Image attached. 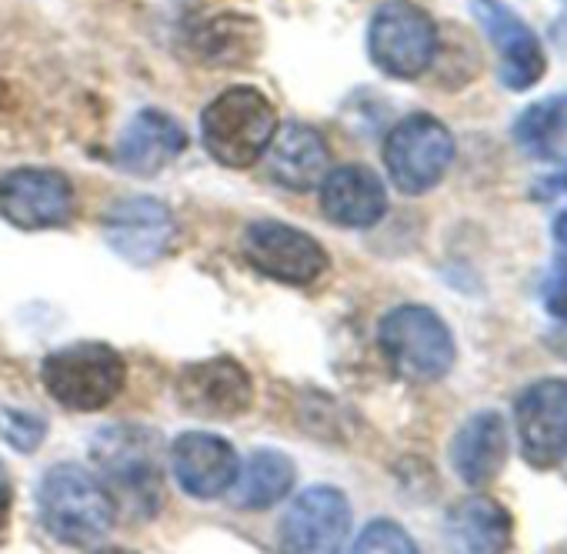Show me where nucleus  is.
<instances>
[{"label":"nucleus","instance_id":"nucleus-13","mask_svg":"<svg viewBox=\"0 0 567 554\" xmlns=\"http://www.w3.org/2000/svg\"><path fill=\"white\" fill-rule=\"evenodd\" d=\"M351 501L341 488L315 484L298 494L280 521V547L301 554H334L351 537Z\"/></svg>","mask_w":567,"mask_h":554},{"label":"nucleus","instance_id":"nucleus-4","mask_svg":"<svg viewBox=\"0 0 567 554\" xmlns=\"http://www.w3.org/2000/svg\"><path fill=\"white\" fill-rule=\"evenodd\" d=\"M378 348L388 368L408 384H434L451 375L457 345L447 321L424 305H398L378 325Z\"/></svg>","mask_w":567,"mask_h":554},{"label":"nucleus","instance_id":"nucleus-11","mask_svg":"<svg viewBox=\"0 0 567 554\" xmlns=\"http://www.w3.org/2000/svg\"><path fill=\"white\" fill-rule=\"evenodd\" d=\"M514 428L520 458L547 471L567 454V381L540 378L527 384L514 401Z\"/></svg>","mask_w":567,"mask_h":554},{"label":"nucleus","instance_id":"nucleus-2","mask_svg":"<svg viewBox=\"0 0 567 554\" xmlns=\"http://www.w3.org/2000/svg\"><path fill=\"white\" fill-rule=\"evenodd\" d=\"M38 517L54 541L91 547L111 534L117 504L94 471L64 461L48 468L38 484Z\"/></svg>","mask_w":567,"mask_h":554},{"label":"nucleus","instance_id":"nucleus-23","mask_svg":"<svg viewBox=\"0 0 567 554\" xmlns=\"http://www.w3.org/2000/svg\"><path fill=\"white\" fill-rule=\"evenodd\" d=\"M511 134L527 157L547 164H567V91L524 107Z\"/></svg>","mask_w":567,"mask_h":554},{"label":"nucleus","instance_id":"nucleus-24","mask_svg":"<svg viewBox=\"0 0 567 554\" xmlns=\"http://www.w3.org/2000/svg\"><path fill=\"white\" fill-rule=\"evenodd\" d=\"M554 260L540 285V305L550 318L567 325V207L554 217Z\"/></svg>","mask_w":567,"mask_h":554},{"label":"nucleus","instance_id":"nucleus-7","mask_svg":"<svg viewBox=\"0 0 567 554\" xmlns=\"http://www.w3.org/2000/svg\"><path fill=\"white\" fill-rule=\"evenodd\" d=\"M240 254L257 274L288 288L318 285L331 267V257L315 234L295 224L274 220V217H264L244 227Z\"/></svg>","mask_w":567,"mask_h":554},{"label":"nucleus","instance_id":"nucleus-9","mask_svg":"<svg viewBox=\"0 0 567 554\" xmlns=\"http://www.w3.org/2000/svg\"><path fill=\"white\" fill-rule=\"evenodd\" d=\"M174 398L181 411L204 418V421H234L250 411L254 404V381L250 371L230 358L214 355L204 361H190L174 378Z\"/></svg>","mask_w":567,"mask_h":554},{"label":"nucleus","instance_id":"nucleus-15","mask_svg":"<svg viewBox=\"0 0 567 554\" xmlns=\"http://www.w3.org/2000/svg\"><path fill=\"white\" fill-rule=\"evenodd\" d=\"M167 458H171L177 484L190 497H200V501H214V497L227 494L240 471V458L230 448V441L207 434V431L177 434Z\"/></svg>","mask_w":567,"mask_h":554},{"label":"nucleus","instance_id":"nucleus-16","mask_svg":"<svg viewBox=\"0 0 567 554\" xmlns=\"http://www.w3.org/2000/svg\"><path fill=\"white\" fill-rule=\"evenodd\" d=\"M184 147H187V131L167 111L144 107L124 124L114 144V161L121 171L134 177H154L164 167H171L184 154Z\"/></svg>","mask_w":567,"mask_h":554},{"label":"nucleus","instance_id":"nucleus-22","mask_svg":"<svg viewBox=\"0 0 567 554\" xmlns=\"http://www.w3.org/2000/svg\"><path fill=\"white\" fill-rule=\"evenodd\" d=\"M295 481H298V468L288 454L274 448H260L237 471V481L230 488L234 504L240 511H267L291 494Z\"/></svg>","mask_w":567,"mask_h":554},{"label":"nucleus","instance_id":"nucleus-25","mask_svg":"<svg viewBox=\"0 0 567 554\" xmlns=\"http://www.w3.org/2000/svg\"><path fill=\"white\" fill-rule=\"evenodd\" d=\"M354 551H358V554H374V551L414 554V551H417V544L411 541V534H408L398 521L381 517V521H371V524L361 531V537L354 541Z\"/></svg>","mask_w":567,"mask_h":554},{"label":"nucleus","instance_id":"nucleus-14","mask_svg":"<svg viewBox=\"0 0 567 554\" xmlns=\"http://www.w3.org/2000/svg\"><path fill=\"white\" fill-rule=\"evenodd\" d=\"M177 237L174 211L157 197H124L104 214V240L134 267L157 264Z\"/></svg>","mask_w":567,"mask_h":554},{"label":"nucleus","instance_id":"nucleus-17","mask_svg":"<svg viewBox=\"0 0 567 554\" xmlns=\"http://www.w3.org/2000/svg\"><path fill=\"white\" fill-rule=\"evenodd\" d=\"M264 161L267 177L295 194L321 187L324 174L331 171V151L324 144V134L311 124H284L280 131H274Z\"/></svg>","mask_w":567,"mask_h":554},{"label":"nucleus","instance_id":"nucleus-18","mask_svg":"<svg viewBox=\"0 0 567 554\" xmlns=\"http://www.w3.org/2000/svg\"><path fill=\"white\" fill-rule=\"evenodd\" d=\"M321 211L334 227H374L388 214V187L368 164L334 167L321 181Z\"/></svg>","mask_w":567,"mask_h":554},{"label":"nucleus","instance_id":"nucleus-28","mask_svg":"<svg viewBox=\"0 0 567 554\" xmlns=\"http://www.w3.org/2000/svg\"><path fill=\"white\" fill-rule=\"evenodd\" d=\"M11 501H14V491H11V481L8 474L0 471V544L8 537V524H11Z\"/></svg>","mask_w":567,"mask_h":554},{"label":"nucleus","instance_id":"nucleus-26","mask_svg":"<svg viewBox=\"0 0 567 554\" xmlns=\"http://www.w3.org/2000/svg\"><path fill=\"white\" fill-rule=\"evenodd\" d=\"M44 434H48V421L41 414L21 411V408H4V438H8L11 448L31 454V451L41 448Z\"/></svg>","mask_w":567,"mask_h":554},{"label":"nucleus","instance_id":"nucleus-1","mask_svg":"<svg viewBox=\"0 0 567 554\" xmlns=\"http://www.w3.org/2000/svg\"><path fill=\"white\" fill-rule=\"evenodd\" d=\"M91 461L97 478L134 517H154L164 504V441L144 424H111L101 428L91 444Z\"/></svg>","mask_w":567,"mask_h":554},{"label":"nucleus","instance_id":"nucleus-5","mask_svg":"<svg viewBox=\"0 0 567 554\" xmlns=\"http://www.w3.org/2000/svg\"><path fill=\"white\" fill-rule=\"evenodd\" d=\"M41 381L51 401L68 411H104L127 384V361L104 341H74L51 351L41 365Z\"/></svg>","mask_w":567,"mask_h":554},{"label":"nucleus","instance_id":"nucleus-8","mask_svg":"<svg viewBox=\"0 0 567 554\" xmlns=\"http://www.w3.org/2000/svg\"><path fill=\"white\" fill-rule=\"evenodd\" d=\"M451 164H454V134L434 114L424 111L408 114L384 137V167L391 174V184L408 197L437 187Z\"/></svg>","mask_w":567,"mask_h":554},{"label":"nucleus","instance_id":"nucleus-19","mask_svg":"<svg viewBox=\"0 0 567 554\" xmlns=\"http://www.w3.org/2000/svg\"><path fill=\"white\" fill-rule=\"evenodd\" d=\"M507 461V424L497 411L471 414L451 441V468L467 488L491 484Z\"/></svg>","mask_w":567,"mask_h":554},{"label":"nucleus","instance_id":"nucleus-6","mask_svg":"<svg viewBox=\"0 0 567 554\" xmlns=\"http://www.w3.org/2000/svg\"><path fill=\"white\" fill-rule=\"evenodd\" d=\"M441 51L434 18L414 0H388L368 24V54L394 81H414L431 71Z\"/></svg>","mask_w":567,"mask_h":554},{"label":"nucleus","instance_id":"nucleus-10","mask_svg":"<svg viewBox=\"0 0 567 554\" xmlns=\"http://www.w3.org/2000/svg\"><path fill=\"white\" fill-rule=\"evenodd\" d=\"M0 217L18 230H51L74 217V184L54 167L0 174Z\"/></svg>","mask_w":567,"mask_h":554},{"label":"nucleus","instance_id":"nucleus-12","mask_svg":"<svg viewBox=\"0 0 567 554\" xmlns=\"http://www.w3.org/2000/svg\"><path fill=\"white\" fill-rule=\"evenodd\" d=\"M471 14L497 51L501 84L511 94L530 91L547 74V54L530 24H524V18H517L504 0H471Z\"/></svg>","mask_w":567,"mask_h":554},{"label":"nucleus","instance_id":"nucleus-20","mask_svg":"<svg viewBox=\"0 0 567 554\" xmlns=\"http://www.w3.org/2000/svg\"><path fill=\"white\" fill-rule=\"evenodd\" d=\"M447 537L457 551L494 554L507 551L514 541V517L504 504L484 494H471L457 501L447 514Z\"/></svg>","mask_w":567,"mask_h":554},{"label":"nucleus","instance_id":"nucleus-21","mask_svg":"<svg viewBox=\"0 0 567 554\" xmlns=\"http://www.w3.org/2000/svg\"><path fill=\"white\" fill-rule=\"evenodd\" d=\"M260 28L244 14H220L190 34V48L207 68H247L260 54Z\"/></svg>","mask_w":567,"mask_h":554},{"label":"nucleus","instance_id":"nucleus-27","mask_svg":"<svg viewBox=\"0 0 567 554\" xmlns=\"http://www.w3.org/2000/svg\"><path fill=\"white\" fill-rule=\"evenodd\" d=\"M564 194H567V164H560L554 174H547L544 181L534 184L537 201H554V197H564Z\"/></svg>","mask_w":567,"mask_h":554},{"label":"nucleus","instance_id":"nucleus-3","mask_svg":"<svg viewBox=\"0 0 567 554\" xmlns=\"http://www.w3.org/2000/svg\"><path fill=\"white\" fill-rule=\"evenodd\" d=\"M277 131V107L257 88H227L200 114L204 151L227 171L254 167Z\"/></svg>","mask_w":567,"mask_h":554}]
</instances>
